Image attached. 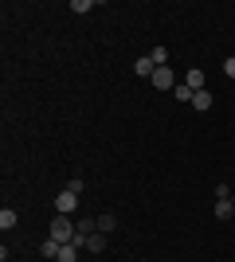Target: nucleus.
Segmentation results:
<instances>
[{"instance_id": "obj_2", "label": "nucleus", "mask_w": 235, "mask_h": 262, "mask_svg": "<svg viewBox=\"0 0 235 262\" xmlns=\"http://www.w3.org/2000/svg\"><path fill=\"white\" fill-rule=\"evenodd\" d=\"M75 208H78V196L71 192V188H63V192L55 196V215H71Z\"/></svg>"}, {"instance_id": "obj_3", "label": "nucleus", "mask_w": 235, "mask_h": 262, "mask_svg": "<svg viewBox=\"0 0 235 262\" xmlns=\"http://www.w3.org/2000/svg\"><path fill=\"white\" fill-rule=\"evenodd\" d=\"M149 82H153L157 90H177V75H173L168 67H157V71H153V78H149Z\"/></svg>"}, {"instance_id": "obj_15", "label": "nucleus", "mask_w": 235, "mask_h": 262, "mask_svg": "<svg viewBox=\"0 0 235 262\" xmlns=\"http://www.w3.org/2000/svg\"><path fill=\"white\" fill-rule=\"evenodd\" d=\"M90 8H94V0H75V4H71V12H75V16H87Z\"/></svg>"}, {"instance_id": "obj_8", "label": "nucleus", "mask_w": 235, "mask_h": 262, "mask_svg": "<svg viewBox=\"0 0 235 262\" xmlns=\"http://www.w3.org/2000/svg\"><path fill=\"white\" fill-rule=\"evenodd\" d=\"M87 251H94V254H102V251H106V235H102V231H94V235L87 239Z\"/></svg>"}, {"instance_id": "obj_16", "label": "nucleus", "mask_w": 235, "mask_h": 262, "mask_svg": "<svg viewBox=\"0 0 235 262\" xmlns=\"http://www.w3.org/2000/svg\"><path fill=\"white\" fill-rule=\"evenodd\" d=\"M71 192H75V196H82V188H87V180H82V176H71Z\"/></svg>"}, {"instance_id": "obj_6", "label": "nucleus", "mask_w": 235, "mask_h": 262, "mask_svg": "<svg viewBox=\"0 0 235 262\" xmlns=\"http://www.w3.org/2000/svg\"><path fill=\"white\" fill-rule=\"evenodd\" d=\"M153 71H157V67H153V59H149V55H141V59L134 63V75H141V78H153Z\"/></svg>"}, {"instance_id": "obj_10", "label": "nucleus", "mask_w": 235, "mask_h": 262, "mask_svg": "<svg viewBox=\"0 0 235 262\" xmlns=\"http://www.w3.org/2000/svg\"><path fill=\"white\" fill-rule=\"evenodd\" d=\"M78 258V247H75V243H63V247H59V258L55 262H75Z\"/></svg>"}, {"instance_id": "obj_11", "label": "nucleus", "mask_w": 235, "mask_h": 262, "mask_svg": "<svg viewBox=\"0 0 235 262\" xmlns=\"http://www.w3.org/2000/svg\"><path fill=\"white\" fill-rule=\"evenodd\" d=\"M16 219H20L16 211H12V208H4V211H0V227H4V231H12V227H16Z\"/></svg>"}, {"instance_id": "obj_9", "label": "nucleus", "mask_w": 235, "mask_h": 262, "mask_svg": "<svg viewBox=\"0 0 235 262\" xmlns=\"http://www.w3.org/2000/svg\"><path fill=\"white\" fill-rule=\"evenodd\" d=\"M231 215H235L231 200H216V219H231Z\"/></svg>"}, {"instance_id": "obj_18", "label": "nucleus", "mask_w": 235, "mask_h": 262, "mask_svg": "<svg viewBox=\"0 0 235 262\" xmlns=\"http://www.w3.org/2000/svg\"><path fill=\"white\" fill-rule=\"evenodd\" d=\"M231 204H235V196H231Z\"/></svg>"}, {"instance_id": "obj_14", "label": "nucleus", "mask_w": 235, "mask_h": 262, "mask_svg": "<svg viewBox=\"0 0 235 262\" xmlns=\"http://www.w3.org/2000/svg\"><path fill=\"white\" fill-rule=\"evenodd\" d=\"M173 94H177V102H192V94H196V90L184 86V82H177V90H173Z\"/></svg>"}, {"instance_id": "obj_7", "label": "nucleus", "mask_w": 235, "mask_h": 262, "mask_svg": "<svg viewBox=\"0 0 235 262\" xmlns=\"http://www.w3.org/2000/svg\"><path fill=\"white\" fill-rule=\"evenodd\" d=\"M114 227H118V215H114V211H102V215H98V231H102V235H110Z\"/></svg>"}, {"instance_id": "obj_1", "label": "nucleus", "mask_w": 235, "mask_h": 262, "mask_svg": "<svg viewBox=\"0 0 235 262\" xmlns=\"http://www.w3.org/2000/svg\"><path fill=\"white\" fill-rule=\"evenodd\" d=\"M75 223H71V215H55L51 219V227H47V239H55V243H71L75 239Z\"/></svg>"}, {"instance_id": "obj_4", "label": "nucleus", "mask_w": 235, "mask_h": 262, "mask_svg": "<svg viewBox=\"0 0 235 262\" xmlns=\"http://www.w3.org/2000/svg\"><path fill=\"white\" fill-rule=\"evenodd\" d=\"M192 106L204 114V110H212V106H216V94H212V90H196V94H192Z\"/></svg>"}, {"instance_id": "obj_13", "label": "nucleus", "mask_w": 235, "mask_h": 262, "mask_svg": "<svg viewBox=\"0 0 235 262\" xmlns=\"http://www.w3.org/2000/svg\"><path fill=\"white\" fill-rule=\"evenodd\" d=\"M149 59H153V67H168V51H165V47H153Z\"/></svg>"}, {"instance_id": "obj_5", "label": "nucleus", "mask_w": 235, "mask_h": 262, "mask_svg": "<svg viewBox=\"0 0 235 262\" xmlns=\"http://www.w3.org/2000/svg\"><path fill=\"white\" fill-rule=\"evenodd\" d=\"M184 86H192V90H208V86H204V71H200V67L184 71Z\"/></svg>"}, {"instance_id": "obj_17", "label": "nucleus", "mask_w": 235, "mask_h": 262, "mask_svg": "<svg viewBox=\"0 0 235 262\" xmlns=\"http://www.w3.org/2000/svg\"><path fill=\"white\" fill-rule=\"evenodd\" d=\"M224 75L235 78V55H231V59H224Z\"/></svg>"}, {"instance_id": "obj_12", "label": "nucleus", "mask_w": 235, "mask_h": 262, "mask_svg": "<svg viewBox=\"0 0 235 262\" xmlns=\"http://www.w3.org/2000/svg\"><path fill=\"white\" fill-rule=\"evenodd\" d=\"M59 247H63V243H55V239H44V247H39V251H44V258H59Z\"/></svg>"}]
</instances>
